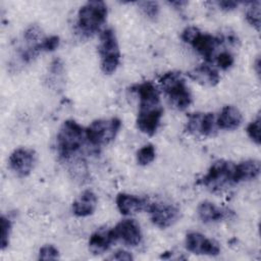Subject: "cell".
I'll list each match as a JSON object with an SVG mask.
<instances>
[{"instance_id": "cb8c5ba5", "label": "cell", "mask_w": 261, "mask_h": 261, "mask_svg": "<svg viewBox=\"0 0 261 261\" xmlns=\"http://www.w3.org/2000/svg\"><path fill=\"white\" fill-rule=\"evenodd\" d=\"M139 7L142 12L149 18H156L159 14V4L156 1L139 2Z\"/></svg>"}, {"instance_id": "9a60e30c", "label": "cell", "mask_w": 261, "mask_h": 261, "mask_svg": "<svg viewBox=\"0 0 261 261\" xmlns=\"http://www.w3.org/2000/svg\"><path fill=\"white\" fill-rule=\"evenodd\" d=\"M97 202L96 194L91 190H86L72 202V212L79 217L89 216L96 210Z\"/></svg>"}, {"instance_id": "484cf974", "label": "cell", "mask_w": 261, "mask_h": 261, "mask_svg": "<svg viewBox=\"0 0 261 261\" xmlns=\"http://www.w3.org/2000/svg\"><path fill=\"white\" fill-rule=\"evenodd\" d=\"M40 260H56L59 258V251L52 245L43 246L39 251Z\"/></svg>"}, {"instance_id": "7a4b0ae2", "label": "cell", "mask_w": 261, "mask_h": 261, "mask_svg": "<svg viewBox=\"0 0 261 261\" xmlns=\"http://www.w3.org/2000/svg\"><path fill=\"white\" fill-rule=\"evenodd\" d=\"M159 82L171 105L178 110H185L190 106L192 95L180 72L168 71Z\"/></svg>"}, {"instance_id": "83f0119b", "label": "cell", "mask_w": 261, "mask_h": 261, "mask_svg": "<svg viewBox=\"0 0 261 261\" xmlns=\"http://www.w3.org/2000/svg\"><path fill=\"white\" fill-rule=\"evenodd\" d=\"M59 45V37L58 36H50L46 37L42 40L41 46H42V51H54Z\"/></svg>"}, {"instance_id": "5bb4252c", "label": "cell", "mask_w": 261, "mask_h": 261, "mask_svg": "<svg viewBox=\"0 0 261 261\" xmlns=\"http://www.w3.org/2000/svg\"><path fill=\"white\" fill-rule=\"evenodd\" d=\"M149 204L145 199L126 193H119L116 197V206L122 215H130L147 210Z\"/></svg>"}, {"instance_id": "6da1fadb", "label": "cell", "mask_w": 261, "mask_h": 261, "mask_svg": "<svg viewBox=\"0 0 261 261\" xmlns=\"http://www.w3.org/2000/svg\"><path fill=\"white\" fill-rule=\"evenodd\" d=\"M86 132L76 121L65 120L57 134V150L63 159H68L77 153L86 141Z\"/></svg>"}, {"instance_id": "4316f807", "label": "cell", "mask_w": 261, "mask_h": 261, "mask_svg": "<svg viewBox=\"0 0 261 261\" xmlns=\"http://www.w3.org/2000/svg\"><path fill=\"white\" fill-rule=\"evenodd\" d=\"M233 56L228 51H222L216 56V63L223 70L228 69L233 64Z\"/></svg>"}, {"instance_id": "7402d4cb", "label": "cell", "mask_w": 261, "mask_h": 261, "mask_svg": "<svg viewBox=\"0 0 261 261\" xmlns=\"http://www.w3.org/2000/svg\"><path fill=\"white\" fill-rule=\"evenodd\" d=\"M155 148L153 145L148 144L143 146L137 153V161L140 165H148L155 159Z\"/></svg>"}, {"instance_id": "9c48e42d", "label": "cell", "mask_w": 261, "mask_h": 261, "mask_svg": "<svg viewBox=\"0 0 261 261\" xmlns=\"http://www.w3.org/2000/svg\"><path fill=\"white\" fill-rule=\"evenodd\" d=\"M162 115L163 108L161 105L139 108L137 126L143 134L153 136L160 124Z\"/></svg>"}, {"instance_id": "ac0fdd59", "label": "cell", "mask_w": 261, "mask_h": 261, "mask_svg": "<svg viewBox=\"0 0 261 261\" xmlns=\"http://www.w3.org/2000/svg\"><path fill=\"white\" fill-rule=\"evenodd\" d=\"M243 120L242 113L238 108L231 105L224 106L217 119H216V126H218L221 129L231 130L238 128Z\"/></svg>"}, {"instance_id": "1f68e13d", "label": "cell", "mask_w": 261, "mask_h": 261, "mask_svg": "<svg viewBox=\"0 0 261 261\" xmlns=\"http://www.w3.org/2000/svg\"><path fill=\"white\" fill-rule=\"evenodd\" d=\"M255 67H256V71H257V74H260V69H259V67H260V60H259V58L256 60V63H255Z\"/></svg>"}, {"instance_id": "f1b7e54d", "label": "cell", "mask_w": 261, "mask_h": 261, "mask_svg": "<svg viewBox=\"0 0 261 261\" xmlns=\"http://www.w3.org/2000/svg\"><path fill=\"white\" fill-rule=\"evenodd\" d=\"M200 33V30L196 27H188L181 33V40L185 43L191 44V42L195 39V37Z\"/></svg>"}, {"instance_id": "d6986e66", "label": "cell", "mask_w": 261, "mask_h": 261, "mask_svg": "<svg viewBox=\"0 0 261 261\" xmlns=\"http://www.w3.org/2000/svg\"><path fill=\"white\" fill-rule=\"evenodd\" d=\"M197 212H198L199 218L205 223L220 221L224 219L227 215L226 210L216 206L215 204L209 201L201 202L198 206Z\"/></svg>"}, {"instance_id": "603a6c76", "label": "cell", "mask_w": 261, "mask_h": 261, "mask_svg": "<svg viewBox=\"0 0 261 261\" xmlns=\"http://www.w3.org/2000/svg\"><path fill=\"white\" fill-rule=\"evenodd\" d=\"M1 249L4 250L8 244H9V237H10V232H11V220L2 215L1 216Z\"/></svg>"}, {"instance_id": "277c9868", "label": "cell", "mask_w": 261, "mask_h": 261, "mask_svg": "<svg viewBox=\"0 0 261 261\" xmlns=\"http://www.w3.org/2000/svg\"><path fill=\"white\" fill-rule=\"evenodd\" d=\"M99 54L101 69L105 74L113 73L119 65L120 51L116 35L112 29H105L100 34Z\"/></svg>"}, {"instance_id": "7c38bea8", "label": "cell", "mask_w": 261, "mask_h": 261, "mask_svg": "<svg viewBox=\"0 0 261 261\" xmlns=\"http://www.w3.org/2000/svg\"><path fill=\"white\" fill-rule=\"evenodd\" d=\"M216 120L213 113H192L187 121V130L194 135L211 136L215 130Z\"/></svg>"}, {"instance_id": "8992f818", "label": "cell", "mask_w": 261, "mask_h": 261, "mask_svg": "<svg viewBox=\"0 0 261 261\" xmlns=\"http://www.w3.org/2000/svg\"><path fill=\"white\" fill-rule=\"evenodd\" d=\"M234 164L226 160H216L211 164L207 173L202 178V184L211 192L221 191L223 188L233 184Z\"/></svg>"}, {"instance_id": "ba28073f", "label": "cell", "mask_w": 261, "mask_h": 261, "mask_svg": "<svg viewBox=\"0 0 261 261\" xmlns=\"http://www.w3.org/2000/svg\"><path fill=\"white\" fill-rule=\"evenodd\" d=\"M9 166L13 172L20 177L28 176L37 162V154L30 148H17L9 156Z\"/></svg>"}, {"instance_id": "8fae6325", "label": "cell", "mask_w": 261, "mask_h": 261, "mask_svg": "<svg viewBox=\"0 0 261 261\" xmlns=\"http://www.w3.org/2000/svg\"><path fill=\"white\" fill-rule=\"evenodd\" d=\"M115 241L120 240L127 246H138L142 241V232L139 224L133 219H124L112 228Z\"/></svg>"}, {"instance_id": "4fadbf2b", "label": "cell", "mask_w": 261, "mask_h": 261, "mask_svg": "<svg viewBox=\"0 0 261 261\" xmlns=\"http://www.w3.org/2000/svg\"><path fill=\"white\" fill-rule=\"evenodd\" d=\"M222 43L219 37L210 34H202L201 32L191 42L192 47L208 62L212 61L216 48Z\"/></svg>"}, {"instance_id": "4dcf8cb0", "label": "cell", "mask_w": 261, "mask_h": 261, "mask_svg": "<svg viewBox=\"0 0 261 261\" xmlns=\"http://www.w3.org/2000/svg\"><path fill=\"white\" fill-rule=\"evenodd\" d=\"M217 5L220 7L221 10H224V11H230V10H233L234 8H237L238 6V2L236 1H219L217 2Z\"/></svg>"}, {"instance_id": "d4e9b609", "label": "cell", "mask_w": 261, "mask_h": 261, "mask_svg": "<svg viewBox=\"0 0 261 261\" xmlns=\"http://www.w3.org/2000/svg\"><path fill=\"white\" fill-rule=\"evenodd\" d=\"M247 135L257 145H260V116L258 115L247 126Z\"/></svg>"}, {"instance_id": "f546056e", "label": "cell", "mask_w": 261, "mask_h": 261, "mask_svg": "<svg viewBox=\"0 0 261 261\" xmlns=\"http://www.w3.org/2000/svg\"><path fill=\"white\" fill-rule=\"evenodd\" d=\"M111 260H125V261H130L134 259V257L132 256L130 253L124 251V250H118L116 251L111 257Z\"/></svg>"}, {"instance_id": "52a82bcc", "label": "cell", "mask_w": 261, "mask_h": 261, "mask_svg": "<svg viewBox=\"0 0 261 261\" xmlns=\"http://www.w3.org/2000/svg\"><path fill=\"white\" fill-rule=\"evenodd\" d=\"M147 211L150 213L152 222L160 227L166 228L173 225L179 219V209L170 203H150Z\"/></svg>"}, {"instance_id": "44dd1931", "label": "cell", "mask_w": 261, "mask_h": 261, "mask_svg": "<svg viewBox=\"0 0 261 261\" xmlns=\"http://www.w3.org/2000/svg\"><path fill=\"white\" fill-rule=\"evenodd\" d=\"M250 6L246 10V19L247 21L254 27L257 31L260 30V1L250 2Z\"/></svg>"}, {"instance_id": "3957f363", "label": "cell", "mask_w": 261, "mask_h": 261, "mask_svg": "<svg viewBox=\"0 0 261 261\" xmlns=\"http://www.w3.org/2000/svg\"><path fill=\"white\" fill-rule=\"evenodd\" d=\"M107 5L100 0L86 2L77 11V28L87 35L91 36L98 32L104 24L107 17Z\"/></svg>"}, {"instance_id": "2e32d148", "label": "cell", "mask_w": 261, "mask_h": 261, "mask_svg": "<svg viewBox=\"0 0 261 261\" xmlns=\"http://www.w3.org/2000/svg\"><path fill=\"white\" fill-rule=\"evenodd\" d=\"M115 241L112 228L106 229V228H100L93 232L89 240V250L95 254H103L106 252L110 245Z\"/></svg>"}, {"instance_id": "30bf717a", "label": "cell", "mask_w": 261, "mask_h": 261, "mask_svg": "<svg viewBox=\"0 0 261 261\" xmlns=\"http://www.w3.org/2000/svg\"><path fill=\"white\" fill-rule=\"evenodd\" d=\"M186 248L188 251L198 255L216 256L220 253L219 245L215 241L207 239L197 231H191L186 236Z\"/></svg>"}, {"instance_id": "5b68a950", "label": "cell", "mask_w": 261, "mask_h": 261, "mask_svg": "<svg viewBox=\"0 0 261 261\" xmlns=\"http://www.w3.org/2000/svg\"><path fill=\"white\" fill-rule=\"evenodd\" d=\"M121 120L118 117L96 119L85 128L86 139L92 146H103L112 142L118 134Z\"/></svg>"}, {"instance_id": "ffe728a7", "label": "cell", "mask_w": 261, "mask_h": 261, "mask_svg": "<svg viewBox=\"0 0 261 261\" xmlns=\"http://www.w3.org/2000/svg\"><path fill=\"white\" fill-rule=\"evenodd\" d=\"M190 75L194 80L209 86L217 85L220 80L217 70L207 64H202L199 67L195 68L193 71L190 72Z\"/></svg>"}, {"instance_id": "e0dca14e", "label": "cell", "mask_w": 261, "mask_h": 261, "mask_svg": "<svg viewBox=\"0 0 261 261\" xmlns=\"http://www.w3.org/2000/svg\"><path fill=\"white\" fill-rule=\"evenodd\" d=\"M260 173V162L255 159H249L240 162L233 167V184L251 180L256 178Z\"/></svg>"}]
</instances>
